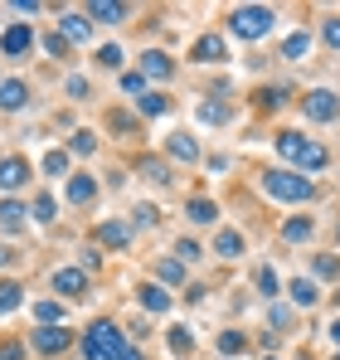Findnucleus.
Listing matches in <instances>:
<instances>
[{"label": "nucleus", "instance_id": "f257e3e1", "mask_svg": "<svg viewBox=\"0 0 340 360\" xmlns=\"http://www.w3.org/2000/svg\"><path fill=\"white\" fill-rule=\"evenodd\" d=\"M263 190H268L273 200H282V205H306V200H316V185L306 176H296V171H263Z\"/></svg>", "mask_w": 340, "mask_h": 360}, {"label": "nucleus", "instance_id": "f03ea898", "mask_svg": "<svg viewBox=\"0 0 340 360\" xmlns=\"http://www.w3.org/2000/svg\"><path fill=\"white\" fill-rule=\"evenodd\" d=\"M122 346H126V336H122L117 321H93V326L83 331V356L88 360H117Z\"/></svg>", "mask_w": 340, "mask_h": 360}, {"label": "nucleus", "instance_id": "7ed1b4c3", "mask_svg": "<svg viewBox=\"0 0 340 360\" xmlns=\"http://www.w3.org/2000/svg\"><path fill=\"white\" fill-rule=\"evenodd\" d=\"M268 30H273V10L268 5H238L228 15V34L233 39H263Z\"/></svg>", "mask_w": 340, "mask_h": 360}, {"label": "nucleus", "instance_id": "20e7f679", "mask_svg": "<svg viewBox=\"0 0 340 360\" xmlns=\"http://www.w3.org/2000/svg\"><path fill=\"white\" fill-rule=\"evenodd\" d=\"M301 112L311 122H336L340 117V98L331 93V88H311L306 98H301Z\"/></svg>", "mask_w": 340, "mask_h": 360}, {"label": "nucleus", "instance_id": "39448f33", "mask_svg": "<svg viewBox=\"0 0 340 360\" xmlns=\"http://www.w3.org/2000/svg\"><path fill=\"white\" fill-rule=\"evenodd\" d=\"M131 234H136L131 219H103L93 229V243H103V248H131Z\"/></svg>", "mask_w": 340, "mask_h": 360}, {"label": "nucleus", "instance_id": "423d86ee", "mask_svg": "<svg viewBox=\"0 0 340 360\" xmlns=\"http://www.w3.org/2000/svg\"><path fill=\"white\" fill-rule=\"evenodd\" d=\"M49 288H54L58 297L78 302L88 292V273H83V268H58V273H49Z\"/></svg>", "mask_w": 340, "mask_h": 360}, {"label": "nucleus", "instance_id": "0eeeda50", "mask_svg": "<svg viewBox=\"0 0 340 360\" xmlns=\"http://www.w3.org/2000/svg\"><path fill=\"white\" fill-rule=\"evenodd\" d=\"M30 49H34V30H30V25H10V30L0 34V54H5V59H25Z\"/></svg>", "mask_w": 340, "mask_h": 360}, {"label": "nucleus", "instance_id": "6e6552de", "mask_svg": "<svg viewBox=\"0 0 340 360\" xmlns=\"http://www.w3.org/2000/svg\"><path fill=\"white\" fill-rule=\"evenodd\" d=\"M68 346H73V336H68L63 326H39V331H34V351H39V356H63Z\"/></svg>", "mask_w": 340, "mask_h": 360}, {"label": "nucleus", "instance_id": "1a4fd4ad", "mask_svg": "<svg viewBox=\"0 0 340 360\" xmlns=\"http://www.w3.org/2000/svg\"><path fill=\"white\" fill-rule=\"evenodd\" d=\"M166 161H200V141L190 136V131H170L166 136Z\"/></svg>", "mask_w": 340, "mask_h": 360}, {"label": "nucleus", "instance_id": "9d476101", "mask_svg": "<svg viewBox=\"0 0 340 360\" xmlns=\"http://www.w3.org/2000/svg\"><path fill=\"white\" fill-rule=\"evenodd\" d=\"M273 146H277V156H282L287 166H296V161L306 156L311 136H301V131H277V141H273Z\"/></svg>", "mask_w": 340, "mask_h": 360}, {"label": "nucleus", "instance_id": "9b49d317", "mask_svg": "<svg viewBox=\"0 0 340 360\" xmlns=\"http://www.w3.org/2000/svg\"><path fill=\"white\" fill-rule=\"evenodd\" d=\"M58 30H63V39H73V44H88V39H93V25H88L83 10H63Z\"/></svg>", "mask_w": 340, "mask_h": 360}, {"label": "nucleus", "instance_id": "f8f14e48", "mask_svg": "<svg viewBox=\"0 0 340 360\" xmlns=\"http://www.w3.org/2000/svg\"><path fill=\"white\" fill-rule=\"evenodd\" d=\"M30 103V83L25 78H0V108L5 112H20Z\"/></svg>", "mask_w": 340, "mask_h": 360}, {"label": "nucleus", "instance_id": "ddd939ff", "mask_svg": "<svg viewBox=\"0 0 340 360\" xmlns=\"http://www.w3.org/2000/svg\"><path fill=\"white\" fill-rule=\"evenodd\" d=\"M83 15H88V25H93V20H98V25H122L131 10H126V5H117V0H93Z\"/></svg>", "mask_w": 340, "mask_h": 360}, {"label": "nucleus", "instance_id": "4468645a", "mask_svg": "<svg viewBox=\"0 0 340 360\" xmlns=\"http://www.w3.org/2000/svg\"><path fill=\"white\" fill-rule=\"evenodd\" d=\"M30 180V161L25 156H5L0 161V190H20Z\"/></svg>", "mask_w": 340, "mask_h": 360}, {"label": "nucleus", "instance_id": "2eb2a0df", "mask_svg": "<svg viewBox=\"0 0 340 360\" xmlns=\"http://www.w3.org/2000/svg\"><path fill=\"white\" fill-rule=\"evenodd\" d=\"M25 219H30V205H20V200H0V234H20Z\"/></svg>", "mask_w": 340, "mask_h": 360}, {"label": "nucleus", "instance_id": "dca6fc26", "mask_svg": "<svg viewBox=\"0 0 340 360\" xmlns=\"http://www.w3.org/2000/svg\"><path fill=\"white\" fill-rule=\"evenodd\" d=\"M136 302H141L146 311H156V316L170 311V292L161 288V283H141V288H136Z\"/></svg>", "mask_w": 340, "mask_h": 360}, {"label": "nucleus", "instance_id": "f3484780", "mask_svg": "<svg viewBox=\"0 0 340 360\" xmlns=\"http://www.w3.org/2000/svg\"><path fill=\"white\" fill-rule=\"evenodd\" d=\"M175 73V59L170 54H161V49H146L141 54V78H170Z\"/></svg>", "mask_w": 340, "mask_h": 360}, {"label": "nucleus", "instance_id": "a211bd4d", "mask_svg": "<svg viewBox=\"0 0 340 360\" xmlns=\"http://www.w3.org/2000/svg\"><path fill=\"white\" fill-rule=\"evenodd\" d=\"M185 219L204 229V224H214V219H219V205H214V200H204V195H195V200L185 205Z\"/></svg>", "mask_w": 340, "mask_h": 360}, {"label": "nucleus", "instance_id": "6ab92c4d", "mask_svg": "<svg viewBox=\"0 0 340 360\" xmlns=\"http://www.w3.org/2000/svg\"><path fill=\"white\" fill-rule=\"evenodd\" d=\"M228 49L219 34H204V39H195V63H224Z\"/></svg>", "mask_w": 340, "mask_h": 360}, {"label": "nucleus", "instance_id": "aec40b11", "mask_svg": "<svg viewBox=\"0 0 340 360\" xmlns=\"http://www.w3.org/2000/svg\"><path fill=\"white\" fill-rule=\"evenodd\" d=\"M88 200H98V180L93 176H68V205H88Z\"/></svg>", "mask_w": 340, "mask_h": 360}, {"label": "nucleus", "instance_id": "412c9836", "mask_svg": "<svg viewBox=\"0 0 340 360\" xmlns=\"http://www.w3.org/2000/svg\"><path fill=\"white\" fill-rule=\"evenodd\" d=\"M306 54H311V34L306 30H292L282 39V59H306Z\"/></svg>", "mask_w": 340, "mask_h": 360}, {"label": "nucleus", "instance_id": "4be33fe9", "mask_svg": "<svg viewBox=\"0 0 340 360\" xmlns=\"http://www.w3.org/2000/svg\"><path fill=\"white\" fill-rule=\"evenodd\" d=\"M214 253H219V258H238V253H243V234H238V229H219V234H214Z\"/></svg>", "mask_w": 340, "mask_h": 360}, {"label": "nucleus", "instance_id": "5701e85b", "mask_svg": "<svg viewBox=\"0 0 340 360\" xmlns=\"http://www.w3.org/2000/svg\"><path fill=\"white\" fill-rule=\"evenodd\" d=\"M287 292H292V302H296V307H316V297H321L311 278H292V283H287Z\"/></svg>", "mask_w": 340, "mask_h": 360}, {"label": "nucleus", "instance_id": "b1692460", "mask_svg": "<svg viewBox=\"0 0 340 360\" xmlns=\"http://www.w3.org/2000/svg\"><path fill=\"white\" fill-rule=\"evenodd\" d=\"M156 283H161V288L185 283V263H180V258H161V263H156Z\"/></svg>", "mask_w": 340, "mask_h": 360}, {"label": "nucleus", "instance_id": "393cba45", "mask_svg": "<svg viewBox=\"0 0 340 360\" xmlns=\"http://www.w3.org/2000/svg\"><path fill=\"white\" fill-rule=\"evenodd\" d=\"M30 219H34V224H54V219H58L54 195H34V205H30Z\"/></svg>", "mask_w": 340, "mask_h": 360}, {"label": "nucleus", "instance_id": "a878e982", "mask_svg": "<svg viewBox=\"0 0 340 360\" xmlns=\"http://www.w3.org/2000/svg\"><path fill=\"white\" fill-rule=\"evenodd\" d=\"M20 307H25V288L20 283H0V316H10Z\"/></svg>", "mask_w": 340, "mask_h": 360}, {"label": "nucleus", "instance_id": "bb28decb", "mask_svg": "<svg viewBox=\"0 0 340 360\" xmlns=\"http://www.w3.org/2000/svg\"><path fill=\"white\" fill-rule=\"evenodd\" d=\"M34 321L39 326H63V302H34Z\"/></svg>", "mask_w": 340, "mask_h": 360}, {"label": "nucleus", "instance_id": "cd10ccee", "mask_svg": "<svg viewBox=\"0 0 340 360\" xmlns=\"http://www.w3.org/2000/svg\"><path fill=\"white\" fill-rule=\"evenodd\" d=\"M166 346L175 351V356H190V351H195V336H190V326H170V331H166Z\"/></svg>", "mask_w": 340, "mask_h": 360}, {"label": "nucleus", "instance_id": "c85d7f7f", "mask_svg": "<svg viewBox=\"0 0 340 360\" xmlns=\"http://www.w3.org/2000/svg\"><path fill=\"white\" fill-rule=\"evenodd\" d=\"M311 234H316V224H311V219H287V224H282V239L287 243H306Z\"/></svg>", "mask_w": 340, "mask_h": 360}, {"label": "nucleus", "instance_id": "c756f323", "mask_svg": "<svg viewBox=\"0 0 340 360\" xmlns=\"http://www.w3.org/2000/svg\"><path fill=\"white\" fill-rule=\"evenodd\" d=\"M98 151V136L83 127V131H73V141H68V156H93Z\"/></svg>", "mask_w": 340, "mask_h": 360}, {"label": "nucleus", "instance_id": "7c9ffc66", "mask_svg": "<svg viewBox=\"0 0 340 360\" xmlns=\"http://www.w3.org/2000/svg\"><path fill=\"white\" fill-rule=\"evenodd\" d=\"M326 161H331V156H326V146H321V141H311V146H306V156H301L296 166H301V171H326Z\"/></svg>", "mask_w": 340, "mask_h": 360}, {"label": "nucleus", "instance_id": "2f4dec72", "mask_svg": "<svg viewBox=\"0 0 340 360\" xmlns=\"http://www.w3.org/2000/svg\"><path fill=\"white\" fill-rule=\"evenodd\" d=\"M141 176L151 180V185H170V166L156 161V156H146V161H141Z\"/></svg>", "mask_w": 340, "mask_h": 360}, {"label": "nucleus", "instance_id": "473e14b6", "mask_svg": "<svg viewBox=\"0 0 340 360\" xmlns=\"http://www.w3.org/2000/svg\"><path fill=\"white\" fill-rule=\"evenodd\" d=\"M253 283H258V292H263V297H277V292H282V283H277V273H273V268H258V273H253Z\"/></svg>", "mask_w": 340, "mask_h": 360}, {"label": "nucleus", "instance_id": "72a5a7b5", "mask_svg": "<svg viewBox=\"0 0 340 360\" xmlns=\"http://www.w3.org/2000/svg\"><path fill=\"white\" fill-rule=\"evenodd\" d=\"M136 103H141V117H161V112L170 108L166 93H146V98H136Z\"/></svg>", "mask_w": 340, "mask_h": 360}, {"label": "nucleus", "instance_id": "f704fd0d", "mask_svg": "<svg viewBox=\"0 0 340 360\" xmlns=\"http://www.w3.org/2000/svg\"><path fill=\"white\" fill-rule=\"evenodd\" d=\"M122 93H126V98H146V78H141V68L122 73Z\"/></svg>", "mask_w": 340, "mask_h": 360}, {"label": "nucleus", "instance_id": "c9c22d12", "mask_svg": "<svg viewBox=\"0 0 340 360\" xmlns=\"http://www.w3.org/2000/svg\"><path fill=\"white\" fill-rule=\"evenodd\" d=\"M200 122H209V127H224V122H228V108H224V103H200Z\"/></svg>", "mask_w": 340, "mask_h": 360}, {"label": "nucleus", "instance_id": "e433bc0d", "mask_svg": "<svg viewBox=\"0 0 340 360\" xmlns=\"http://www.w3.org/2000/svg\"><path fill=\"white\" fill-rule=\"evenodd\" d=\"M287 103V88H263V93H258V108H263V112H273V108H282Z\"/></svg>", "mask_w": 340, "mask_h": 360}, {"label": "nucleus", "instance_id": "4c0bfd02", "mask_svg": "<svg viewBox=\"0 0 340 360\" xmlns=\"http://www.w3.org/2000/svg\"><path fill=\"white\" fill-rule=\"evenodd\" d=\"M175 253H180V263H200V258H204V248L195 239H175Z\"/></svg>", "mask_w": 340, "mask_h": 360}, {"label": "nucleus", "instance_id": "58836bf2", "mask_svg": "<svg viewBox=\"0 0 340 360\" xmlns=\"http://www.w3.org/2000/svg\"><path fill=\"white\" fill-rule=\"evenodd\" d=\"M44 176H68V151H49L44 156Z\"/></svg>", "mask_w": 340, "mask_h": 360}, {"label": "nucleus", "instance_id": "ea45409f", "mask_svg": "<svg viewBox=\"0 0 340 360\" xmlns=\"http://www.w3.org/2000/svg\"><path fill=\"white\" fill-rule=\"evenodd\" d=\"M243 346H248V336H243V331H224V336H219V351H224V356H238Z\"/></svg>", "mask_w": 340, "mask_h": 360}, {"label": "nucleus", "instance_id": "a19ab883", "mask_svg": "<svg viewBox=\"0 0 340 360\" xmlns=\"http://www.w3.org/2000/svg\"><path fill=\"white\" fill-rule=\"evenodd\" d=\"M39 44H44V54H49V59H63V54H68V39H63V34H44Z\"/></svg>", "mask_w": 340, "mask_h": 360}, {"label": "nucleus", "instance_id": "79ce46f5", "mask_svg": "<svg viewBox=\"0 0 340 360\" xmlns=\"http://www.w3.org/2000/svg\"><path fill=\"white\" fill-rule=\"evenodd\" d=\"M63 93H68V98H73V103H83V98H88V93H93V88H88V78H78V73H73V78H68V83H63Z\"/></svg>", "mask_w": 340, "mask_h": 360}, {"label": "nucleus", "instance_id": "37998d69", "mask_svg": "<svg viewBox=\"0 0 340 360\" xmlns=\"http://www.w3.org/2000/svg\"><path fill=\"white\" fill-rule=\"evenodd\" d=\"M321 39H326L331 49H340V15H326V25H321Z\"/></svg>", "mask_w": 340, "mask_h": 360}, {"label": "nucleus", "instance_id": "c03bdc74", "mask_svg": "<svg viewBox=\"0 0 340 360\" xmlns=\"http://www.w3.org/2000/svg\"><path fill=\"white\" fill-rule=\"evenodd\" d=\"M98 68H122V49L117 44H103L98 49Z\"/></svg>", "mask_w": 340, "mask_h": 360}, {"label": "nucleus", "instance_id": "a18cd8bd", "mask_svg": "<svg viewBox=\"0 0 340 360\" xmlns=\"http://www.w3.org/2000/svg\"><path fill=\"white\" fill-rule=\"evenodd\" d=\"M311 273H316V278H340V263H336V258H326V253H321V258L311 263Z\"/></svg>", "mask_w": 340, "mask_h": 360}, {"label": "nucleus", "instance_id": "49530a36", "mask_svg": "<svg viewBox=\"0 0 340 360\" xmlns=\"http://www.w3.org/2000/svg\"><path fill=\"white\" fill-rule=\"evenodd\" d=\"M268 321H273V331H282V326H292V307H282V302H273Z\"/></svg>", "mask_w": 340, "mask_h": 360}, {"label": "nucleus", "instance_id": "de8ad7c7", "mask_svg": "<svg viewBox=\"0 0 340 360\" xmlns=\"http://www.w3.org/2000/svg\"><path fill=\"white\" fill-rule=\"evenodd\" d=\"M0 360H25V346H20V341H5V346H0Z\"/></svg>", "mask_w": 340, "mask_h": 360}, {"label": "nucleus", "instance_id": "09e8293b", "mask_svg": "<svg viewBox=\"0 0 340 360\" xmlns=\"http://www.w3.org/2000/svg\"><path fill=\"white\" fill-rule=\"evenodd\" d=\"M131 214H136V224H141V229H146V224H156V210H151V205H136Z\"/></svg>", "mask_w": 340, "mask_h": 360}, {"label": "nucleus", "instance_id": "8fccbe9b", "mask_svg": "<svg viewBox=\"0 0 340 360\" xmlns=\"http://www.w3.org/2000/svg\"><path fill=\"white\" fill-rule=\"evenodd\" d=\"M10 263H15V248H10V243H0V268H10Z\"/></svg>", "mask_w": 340, "mask_h": 360}, {"label": "nucleus", "instance_id": "3c124183", "mask_svg": "<svg viewBox=\"0 0 340 360\" xmlns=\"http://www.w3.org/2000/svg\"><path fill=\"white\" fill-rule=\"evenodd\" d=\"M117 360H146V356H141L136 346H122V356H117Z\"/></svg>", "mask_w": 340, "mask_h": 360}, {"label": "nucleus", "instance_id": "603ef678", "mask_svg": "<svg viewBox=\"0 0 340 360\" xmlns=\"http://www.w3.org/2000/svg\"><path fill=\"white\" fill-rule=\"evenodd\" d=\"M331 341H336V346H340V321H331Z\"/></svg>", "mask_w": 340, "mask_h": 360}, {"label": "nucleus", "instance_id": "864d4df0", "mask_svg": "<svg viewBox=\"0 0 340 360\" xmlns=\"http://www.w3.org/2000/svg\"><path fill=\"white\" fill-rule=\"evenodd\" d=\"M336 239H340V229H336Z\"/></svg>", "mask_w": 340, "mask_h": 360}, {"label": "nucleus", "instance_id": "5fc2aeb1", "mask_svg": "<svg viewBox=\"0 0 340 360\" xmlns=\"http://www.w3.org/2000/svg\"><path fill=\"white\" fill-rule=\"evenodd\" d=\"M336 360H340V356H336Z\"/></svg>", "mask_w": 340, "mask_h": 360}]
</instances>
